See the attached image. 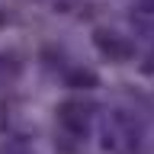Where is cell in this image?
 <instances>
[{
	"label": "cell",
	"mask_w": 154,
	"mask_h": 154,
	"mask_svg": "<svg viewBox=\"0 0 154 154\" xmlns=\"http://www.w3.org/2000/svg\"><path fill=\"white\" fill-rule=\"evenodd\" d=\"M0 128H3V109H0Z\"/></svg>",
	"instance_id": "obj_1"
}]
</instances>
